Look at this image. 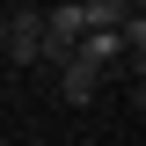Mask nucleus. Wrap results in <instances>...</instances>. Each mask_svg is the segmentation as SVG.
I'll list each match as a JSON object with an SVG mask.
<instances>
[{
    "mask_svg": "<svg viewBox=\"0 0 146 146\" xmlns=\"http://www.w3.org/2000/svg\"><path fill=\"white\" fill-rule=\"evenodd\" d=\"M124 15H146V0H124Z\"/></svg>",
    "mask_w": 146,
    "mask_h": 146,
    "instance_id": "nucleus-6",
    "label": "nucleus"
},
{
    "mask_svg": "<svg viewBox=\"0 0 146 146\" xmlns=\"http://www.w3.org/2000/svg\"><path fill=\"white\" fill-rule=\"evenodd\" d=\"M36 51H44V7H7V66H36Z\"/></svg>",
    "mask_w": 146,
    "mask_h": 146,
    "instance_id": "nucleus-2",
    "label": "nucleus"
},
{
    "mask_svg": "<svg viewBox=\"0 0 146 146\" xmlns=\"http://www.w3.org/2000/svg\"><path fill=\"white\" fill-rule=\"evenodd\" d=\"M0 146H7V131H0Z\"/></svg>",
    "mask_w": 146,
    "mask_h": 146,
    "instance_id": "nucleus-7",
    "label": "nucleus"
},
{
    "mask_svg": "<svg viewBox=\"0 0 146 146\" xmlns=\"http://www.w3.org/2000/svg\"><path fill=\"white\" fill-rule=\"evenodd\" d=\"M73 44H80V7H73V0H66V7H44V51H36V66H66V58H73Z\"/></svg>",
    "mask_w": 146,
    "mask_h": 146,
    "instance_id": "nucleus-1",
    "label": "nucleus"
},
{
    "mask_svg": "<svg viewBox=\"0 0 146 146\" xmlns=\"http://www.w3.org/2000/svg\"><path fill=\"white\" fill-rule=\"evenodd\" d=\"M80 7V29H117L124 22V0H73Z\"/></svg>",
    "mask_w": 146,
    "mask_h": 146,
    "instance_id": "nucleus-4",
    "label": "nucleus"
},
{
    "mask_svg": "<svg viewBox=\"0 0 146 146\" xmlns=\"http://www.w3.org/2000/svg\"><path fill=\"white\" fill-rule=\"evenodd\" d=\"M0 51H7V7H0Z\"/></svg>",
    "mask_w": 146,
    "mask_h": 146,
    "instance_id": "nucleus-5",
    "label": "nucleus"
},
{
    "mask_svg": "<svg viewBox=\"0 0 146 146\" xmlns=\"http://www.w3.org/2000/svg\"><path fill=\"white\" fill-rule=\"evenodd\" d=\"M58 95H66V110H88L95 95H102V73H95L88 58H66V66H58Z\"/></svg>",
    "mask_w": 146,
    "mask_h": 146,
    "instance_id": "nucleus-3",
    "label": "nucleus"
}]
</instances>
